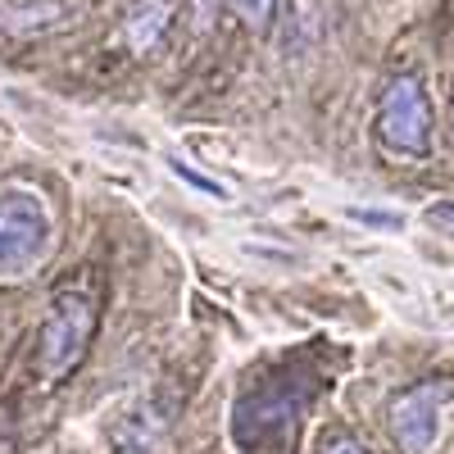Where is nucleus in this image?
Wrapping results in <instances>:
<instances>
[{"mask_svg": "<svg viewBox=\"0 0 454 454\" xmlns=\"http://www.w3.org/2000/svg\"><path fill=\"white\" fill-rule=\"evenodd\" d=\"M168 168L182 177V182H192L196 192H205V196H214V200H232V192H227L223 182H214V177H205V173H196L192 164H182V160H168Z\"/></svg>", "mask_w": 454, "mask_h": 454, "instance_id": "9", "label": "nucleus"}, {"mask_svg": "<svg viewBox=\"0 0 454 454\" xmlns=\"http://www.w3.org/2000/svg\"><path fill=\"white\" fill-rule=\"evenodd\" d=\"M300 404H305V395L291 391L286 382H259L254 391H246L241 404H237V441H241V450L291 441L295 423H300Z\"/></svg>", "mask_w": 454, "mask_h": 454, "instance_id": "5", "label": "nucleus"}, {"mask_svg": "<svg viewBox=\"0 0 454 454\" xmlns=\"http://www.w3.org/2000/svg\"><path fill=\"white\" fill-rule=\"evenodd\" d=\"M223 10V0H192V19H196V32H205Z\"/></svg>", "mask_w": 454, "mask_h": 454, "instance_id": "13", "label": "nucleus"}, {"mask_svg": "<svg viewBox=\"0 0 454 454\" xmlns=\"http://www.w3.org/2000/svg\"><path fill=\"white\" fill-rule=\"evenodd\" d=\"M91 336H96V300L87 291H59L51 318L42 323V372L68 377L91 350Z\"/></svg>", "mask_w": 454, "mask_h": 454, "instance_id": "3", "label": "nucleus"}, {"mask_svg": "<svg viewBox=\"0 0 454 454\" xmlns=\"http://www.w3.org/2000/svg\"><path fill=\"white\" fill-rule=\"evenodd\" d=\"M51 246V209L32 186L0 192V273H23Z\"/></svg>", "mask_w": 454, "mask_h": 454, "instance_id": "2", "label": "nucleus"}, {"mask_svg": "<svg viewBox=\"0 0 454 454\" xmlns=\"http://www.w3.org/2000/svg\"><path fill=\"white\" fill-rule=\"evenodd\" d=\"M423 223L436 227L441 237H454V200H436V205H427V209H423Z\"/></svg>", "mask_w": 454, "mask_h": 454, "instance_id": "11", "label": "nucleus"}, {"mask_svg": "<svg viewBox=\"0 0 454 454\" xmlns=\"http://www.w3.org/2000/svg\"><path fill=\"white\" fill-rule=\"evenodd\" d=\"M273 10H278V0H232V14H237L250 32H263V27H269Z\"/></svg>", "mask_w": 454, "mask_h": 454, "instance_id": "8", "label": "nucleus"}, {"mask_svg": "<svg viewBox=\"0 0 454 454\" xmlns=\"http://www.w3.org/2000/svg\"><path fill=\"white\" fill-rule=\"evenodd\" d=\"M377 137L387 150L404 160H427L432 155V100L419 78H391L377 100Z\"/></svg>", "mask_w": 454, "mask_h": 454, "instance_id": "1", "label": "nucleus"}, {"mask_svg": "<svg viewBox=\"0 0 454 454\" xmlns=\"http://www.w3.org/2000/svg\"><path fill=\"white\" fill-rule=\"evenodd\" d=\"M82 19L78 0H10L5 10H0V27L19 42L27 36H51V32H64Z\"/></svg>", "mask_w": 454, "mask_h": 454, "instance_id": "6", "label": "nucleus"}, {"mask_svg": "<svg viewBox=\"0 0 454 454\" xmlns=\"http://www.w3.org/2000/svg\"><path fill=\"white\" fill-rule=\"evenodd\" d=\"M454 404V377H427L391 400V436L404 454H427L441 436V419Z\"/></svg>", "mask_w": 454, "mask_h": 454, "instance_id": "4", "label": "nucleus"}, {"mask_svg": "<svg viewBox=\"0 0 454 454\" xmlns=\"http://www.w3.org/2000/svg\"><path fill=\"white\" fill-rule=\"evenodd\" d=\"M318 454H368V445L359 436H350V432H327V441H323Z\"/></svg>", "mask_w": 454, "mask_h": 454, "instance_id": "12", "label": "nucleus"}, {"mask_svg": "<svg viewBox=\"0 0 454 454\" xmlns=\"http://www.w3.org/2000/svg\"><path fill=\"white\" fill-rule=\"evenodd\" d=\"M350 223L359 227H372V232H395V227H404V218L395 209H346Z\"/></svg>", "mask_w": 454, "mask_h": 454, "instance_id": "10", "label": "nucleus"}, {"mask_svg": "<svg viewBox=\"0 0 454 454\" xmlns=\"http://www.w3.org/2000/svg\"><path fill=\"white\" fill-rule=\"evenodd\" d=\"M168 23H173V5H168V0H137L132 14H128V46H132V55H150V51H155Z\"/></svg>", "mask_w": 454, "mask_h": 454, "instance_id": "7", "label": "nucleus"}]
</instances>
